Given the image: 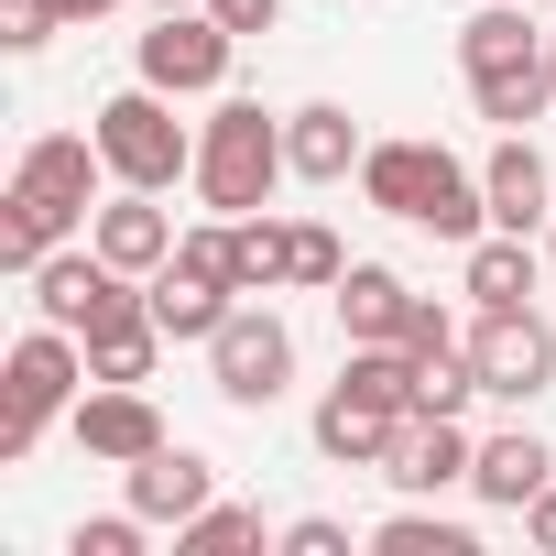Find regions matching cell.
Masks as SVG:
<instances>
[{"label": "cell", "mask_w": 556, "mask_h": 556, "mask_svg": "<svg viewBox=\"0 0 556 556\" xmlns=\"http://www.w3.org/2000/svg\"><path fill=\"white\" fill-rule=\"evenodd\" d=\"M99 186H110L99 131H34L23 164H12V197H0V262L34 273L45 251H66V240L99 218Z\"/></svg>", "instance_id": "1"}, {"label": "cell", "mask_w": 556, "mask_h": 556, "mask_svg": "<svg viewBox=\"0 0 556 556\" xmlns=\"http://www.w3.org/2000/svg\"><path fill=\"white\" fill-rule=\"evenodd\" d=\"M361 197H371L382 218H404V229L458 240V251L491 229V186H480V164H458L447 142H371V153H361Z\"/></svg>", "instance_id": "2"}, {"label": "cell", "mask_w": 556, "mask_h": 556, "mask_svg": "<svg viewBox=\"0 0 556 556\" xmlns=\"http://www.w3.org/2000/svg\"><path fill=\"white\" fill-rule=\"evenodd\" d=\"M77 393H88V339L34 317V328L12 339V361H0V469H23V458L45 447V426L77 415Z\"/></svg>", "instance_id": "3"}, {"label": "cell", "mask_w": 556, "mask_h": 556, "mask_svg": "<svg viewBox=\"0 0 556 556\" xmlns=\"http://www.w3.org/2000/svg\"><path fill=\"white\" fill-rule=\"evenodd\" d=\"M285 175H295V164H285V121H273L262 99H218V110L197 121V197H207L218 218L273 207Z\"/></svg>", "instance_id": "4"}, {"label": "cell", "mask_w": 556, "mask_h": 556, "mask_svg": "<svg viewBox=\"0 0 556 556\" xmlns=\"http://www.w3.org/2000/svg\"><path fill=\"white\" fill-rule=\"evenodd\" d=\"M88 131H99V153H110V186H153V197H164V186H197V131L175 121L164 88L131 77L121 99H99Z\"/></svg>", "instance_id": "5"}, {"label": "cell", "mask_w": 556, "mask_h": 556, "mask_svg": "<svg viewBox=\"0 0 556 556\" xmlns=\"http://www.w3.org/2000/svg\"><path fill=\"white\" fill-rule=\"evenodd\" d=\"M207 382H218L229 415H273V404L295 393V328L273 317L262 295H240L218 317V339H207Z\"/></svg>", "instance_id": "6"}, {"label": "cell", "mask_w": 556, "mask_h": 556, "mask_svg": "<svg viewBox=\"0 0 556 556\" xmlns=\"http://www.w3.org/2000/svg\"><path fill=\"white\" fill-rule=\"evenodd\" d=\"M229 55H240V34L218 12H153V34L131 45V77L164 88V99H218L229 88Z\"/></svg>", "instance_id": "7"}, {"label": "cell", "mask_w": 556, "mask_h": 556, "mask_svg": "<svg viewBox=\"0 0 556 556\" xmlns=\"http://www.w3.org/2000/svg\"><path fill=\"white\" fill-rule=\"evenodd\" d=\"M469 371L491 404H534L556 393V328L534 306H469Z\"/></svg>", "instance_id": "8"}, {"label": "cell", "mask_w": 556, "mask_h": 556, "mask_svg": "<svg viewBox=\"0 0 556 556\" xmlns=\"http://www.w3.org/2000/svg\"><path fill=\"white\" fill-rule=\"evenodd\" d=\"M66 437H77L99 469H131V458H153V447H164V415H153V393H142V382H88V393H77V415H66Z\"/></svg>", "instance_id": "9"}, {"label": "cell", "mask_w": 556, "mask_h": 556, "mask_svg": "<svg viewBox=\"0 0 556 556\" xmlns=\"http://www.w3.org/2000/svg\"><path fill=\"white\" fill-rule=\"evenodd\" d=\"M393 437H404V404L339 371V382H328V404H317V458H328V469H382V458H393Z\"/></svg>", "instance_id": "10"}, {"label": "cell", "mask_w": 556, "mask_h": 556, "mask_svg": "<svg viewBox=\"0 0 556 556\" xmlns=\"http://www.w3.org/2000/svg\"><path fill=\"white\" fill-rule=\"evenodd\" d=\"M469 469H480V437H469L458 415H404V437H393V458H382V480H393L404 502L469 491Z\"/></svg>", "instance_id": "11"}, {"label": "cell", "mask_w": 556, "mask_h": 556, "mask_svg": "<svg viewBox=\"0 0 556 556\" xmlns=\"http://www.w3.org/2000/svg\"><path fill=\"white\" fill-rule=\"evenodd\" d=\"M121 502H131L142 523H186V513H207V502H218V458L164 437L153 458H131V469H121Z\"/></svg>", "instance_id": "12"}, {"label": "cell", "mask_w": 556, "mask_h": 556, "mask_svg": "<svg viewBox=\"0 0 556 556\" xmlns=\"http://www.w3.org/2000/svg\"><path fill=\"white\" fill-rule=\"evenodd\" d=\"M480 186H491V229H534V240H545V218H556V164L534 153V131H502V142L480 153Z\"/></svg>", "instance_id": "13"}, {"label": "cell", "mask_w": 556, "mask_h": 556, "mask_svg": "<svg viewBox=\"0 0 556 556\" xmlns=\"http://www.w3.org/2000/svg\"><path fill=\"white\" fill-rule=\"evenodd\" d=\"M545 240L534 229H480L469 251H458V295L469 306H534V285H545Z\"/></svg>", "instance_id": "14"}, {"label": "cell", "mask_w": 556, "mask_h": 556, "mask_svg": "<svg viewBox=\"0 0 556 556\" xmlns=\"http://www.w3.org/2000/svg\"><path fill=\"white\" fill-rule=\"evenodd\" d=\"M88 240H99V251H110L121 273H164L186 229H175V207H164L153 186H121V197H99V218H88Z\"/></svg>", "instance_id": "15"}, {"label": "cell", "mask_w": 556, "mask_h": 556, "mask_svg": "<svg viewBox=\"0 0 556 556\" xmlns=\"http://www.w3.org/2000/svg\"><path fill=\"white\" fill-rule=\"evenodd\" d=\"M328 306H339L350 350H393V339H404V317H415V285H404L393 262H350L339 285H328Z\"/></svg>", "instance_id": "16"}, {"label": "cell", "mask_w": 556, "mask_h": 556, "mask_svg": "<svg viewBox=\"0 0 556 556\" xmlns=\"http://www.w3.org/2000/svg\"><path fill=\"white\" fill-rule=\"evenodd\" d=\"M361 153H371V142H361V121H350L339 99L285 110V164H295L306 186H350V175H361Z\"/></svg>", "instance_id": "17"}, {"label": "cell", "mask_w": 556, "mask_h": 556, "mask_svg": "<svg viewBox=\"0 0 556 556\" xmlns=\"http://www.w3.org/2000/svg\"><path fill=\"white\" fill-rule=\"evenodd\" d=\"M545 480H556V447H545L534 426H502V437H480V469H469V491H480L491 513H523Z\"/></svg>", "instance_id": "18"}, {"label": "cell", "mask_w": 556, "mask_h": 556, "mask_svg": "<svg viewBox=\"0 0 556 556\" xmlns=\"http://www.w3.org/2000/svg\"><path fill=\"white\" fill-rule=\"evenodd\" d=\"M142 285H153V328H164L175 350H207V339H218V317L240 306L229 285H207V273H186V262H164V273H142Z\"/></svg>", "instance_id": "19"}, {"label": "cell", "mask_w": 556, "mask_h": 556, "mask_svg": "<svg viewBox=\"0 0 556 556\" xmlns=\"http://www.w3.org/2000/svg\"><path fill=\"white\" fill-rule=\"evenodd\" d=\"M545 55V23H523V0H480L458 23V77H502V66H534Z\"/></svg>", "instance_id": "20"}, {"label": "cell", "mask_w": 556, "mask_h": 556, "mask_svg": "<svg viewBox=\"0 0 556 556\" xmlns=\"http://www.w3.org/2000/svg\"><path fill=\"white\" fill-rule=\"evenodd\" d=\"M545 99H556V55L502 66V77H469V110H480V121H502V131H534V121H545Z\"/></svg>", "instance_id": "21"}, {"label": "cell", "mask_w": 556, "mask_h": 556, "mask_svg": "<svg viewBox=\"0 0 556 556\" xmlns=\"http://www.w3.org/2000/svg\"><path fill=\"white\" fill-rule=\"evenodd\" d=\"M229 273H240V295H285V218L273 207L229 218Z\"/></svg>", "instance_id": "22"}, {"label": "cell", "mask_w": 556, "mask_h": 556, "mask_svg": "<svg viewBox=\"0 0 556 556\" xmlns=\"http://www.w3.org/2000/svg\"><path fill=\"white\" fill-rule=\"evenodd\" d=\"M371 556H480V534L415 502V513H382V523H371Z\"/></svg>", "instance_id": "23"}, {"label": "cell", "mask_w": 556, "mask_h": 556, "mask_svg": "<svg viewBox=\"0 0 556 556\" xmlns=\"http://www.w3.org/2000/svg\"><path fill=\"white\" fill-rule=\"evenodd\" d=\"M339 273H350L339 229H328V218H285V295H328Z\"/></svg>", "instance_id": "24"}, {"label": "cell", "mask_w": 556, "mask_h": 556, "mask_svg": "<svg viewBox=\"0 0 556 556\" xmlns=\"http://www.w3.org/2000/svg\"><path fill=\"white\" fill-rule=\"evenodd\" d=\"M251 545H262V513L251 502H207V513L175 523V556H251Z\"/></svg>", "instance_id": "25"}, {"label": "cell", "mask_w": 556, "mask_h": 556, "mask_svg": "<svg viewBox=\"0 0 556 556\" xmlns=\"http://www.w3.org/2000/svg\"><path fill=\"white\" fill-rule=\"evenodd\" d=\"M175 339L142 317V328H121V339H88V382H153V361H164Z\"/></svg>", "instance_id": "26"}, {"label": "cell", "mask_w": 556, "mask_h": 556, "mask_svg": "<svg viewBox=\"0 0 556 556\" xmlns=\"http://www.w3.org/2000/svg\"><path fill=\"white\" fill-rule=\"evenodd\" d=\"M469 393H480L469 350H447V361H415V415H469Z\"/></svg>", "instance_id": "27"}, {"label": "cell", "mask_w": 556, "mask_h": 556, "mask_svg": "<svg viewBox=\"0 0 556 556\" xmlns=\"http://www.w3.org/2000/svg\"><path fill=\"white\" fill-rule=\"evenodd\" d=\"M142 545H153V523H142L131 502H121V513H88V523L66 534V556H142Z\"/></svg>", "instance_id": "28"}, {"label": "cell", "mask_w": 556, "mask_h": 556, "mask_svg": "<svg viewBox=\"0 0 556 556\" xmlns=\"http://www.w3.org/2000/svg\"><path fill=\"white\" fill-rule=\"evenodd\" d=\"M175 262H186V273H207V285H229V295H240V273H229V218H218V207H207V218H197V229L175 240Z\"/></svg>", "instance_id": "29"}, {"label": "cell", "mask_w": 556, "mask_h": 556, "mask_svg": "<svg viewBox=\"0 0 556 556\" xmlns=\"http://www.w3.org/2000/svg\"><path fill=\"white\" fill-rule=\"evenodd\" d=\"M393 350H404V361H447V350H469V339H458V317H447L437 295H415V317H404V339H393Z\"/></svg>", "instance_id": "30"}, {"label": "cell", "mask_w": 556, "mask_h": 556, "mask_svg": "<svg viewBox=\"0 0 556 556\" xmlns=\"http://www.w3.org/2000/svg\"><path fill=\"white\" fill-rule=\"evenodd\" d=\"M55 34H66L55 0H0V45H12V55H45Z\"/></svg>", "instance_id": "31"}, {"label": "cell", "mask_w": 556, "mask_h": 556, "mask_svg": "<svg viewBox=\"0 0 556 556\" xmlns=\"http://www.w3.org/2000/svg\"><path fill=\"white\" fill-rule=\"evenodd\" d=\"M285 556H350V523H328V513H295V523H285Z\"/></svg>", "instance_id": "32"}, {"label": "cell", "mask_w": 556, "mask_h": 556, "mask_svg": "<svg viewBox=\"0 0 556 556\" xmlns=\"http://www.w3.org/2000/svg\"><path fill=\"white\" fill-rule=\"evenodd\" d=\"M207 12H218V23L251 45V34H273V23H285V0H207Z\"/></svg>", "instance_id": "33"}, {"label": "cell", "mask_w": 556, "mask_h": 556, "mask_svg": "<svg viewBox=\"0 0 556 556\" xmlns=\"http://www.w3.org/2000/svg\"><path fill=\"white\" fill-rule=\"evenodd\" d=\"M523 534H534V545H545V556H556V480H545V491H534V502H523Z\"/></svg>", "instance_id": "34"}, {"label": "cell", "mask_w": 556, "mask_h": 556, "mask_svg": "<svg viewBox=\"0 0 556 556\" xmlns=\"http://www.w3.org/2000/svg\"><path fill=\"white\" fill-rule=\"evenodd\" d=\"M55 12H66V34H77V23H110L121 0H55Z\"/></svg>", "instance_id": "35"}, {"label": "cell", "mask_w": 556, "mask_h": 556, "mask_svg": "<svg viewBox=\"0 0 556 556\" xmlns=\"http://www.w3.org/2000/svg\"><path fill=\"white\" fill-rule=\"evenodd\" d=\"M153 12H207V0H153Z\"/></svg>", "instance_id": "36"}, {"label": "cell", "mask_w": 556, "mask_h": 556, "mask_svg": "<svg viewBox=\"0 0 556 556\" xmlns=\"http://www.w3.org/2000/svg\"><path fill=\"white\" fill-rule=\"evenodd\" d=\"M545 262H556V218H545Z\"/></svg>", "instance_id": "37"}, {"label": "cell", "mask_w": 556, "mask_h": 556, "mask_svg": "<svg viewBox=\"0 0 556 556\" xmlns=\"http://www.w3.org/2000/svg\"><path fill=\"white\" fill-rule=\"evenodd\" d=\"M545 55H556V23H545Z\"/></svg>", "instance_id": "38"}]
</instances>
